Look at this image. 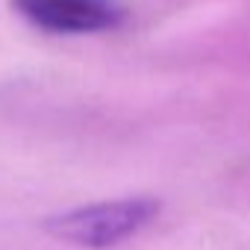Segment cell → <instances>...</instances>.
<instances>
[{"instance_id":"2","label":"cell","mask_w":250,"mask_h":250,"mask_svg":"<svg viewBox=\"0 0 250 250\" xmlns=\"http://www.w3.org/2000/svg\"><path fill=\"white\" fill-rule=\"evenodd\" d=\"M15 9L47 33H97L121 21L112 0H12Z\"/></svg>"},{"instance_id":"1","label":"cell","mask_w":250,"mask_h":250,"mask_svg":"<svg viewBox=\"0 0 250 250\" xmlns=\"http://www.w3.org/2000/svg\"><path fill=\"white\" fill-rule=\"evenodd\" d=\"M159 212L156 200L147 197H130V200H106L83 209L62 212L47 221V232L59 241L77 244V247H115L127 241L139 229H145Z\"/></svg>"}]
</instances>
